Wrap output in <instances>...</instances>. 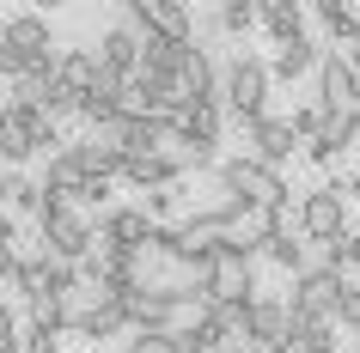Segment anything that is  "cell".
<instances>
[{
    "instance_id": "6da1fadb",
    "label": "cell",
    "mask_w": 360,
    "mask_h": 353,
    "mask_svg": "<svg viewBox=\"0 0 360 353\" xmlns=\"http://www.w3.org/2000/svg\"><path fill=\"white\" fill-rule=\"evenodd\" d=\"M49 61H61L49 19H37V13H13V19L0 25V74H6V79H25V74H37V67H49Z\"/></svg>"
},
{
    "instance_id": "7a4b0ae2",
    "label": "cell",
    "mask_w": 360,
    "mask_h": 353,
    "mask_svg": "<svg viewBox=\"0 0 360 353\" xmlns=\"http://www.w3.org/2000/svg\"><path fill=\"white\" fill-rule=\"evenodd\" d=\"M269 86H275V74H269L263 55H250V49H238V55L220 67V104H226L238 122H263V104H269Z\"/></svg>"
},
{
    "instance_id": "3957f363",
    "label": "cell",
    "mask_w": 360,
    "mask_h": 353,
    "mask_svg": "<svg viewBox=\"0 0 360 353\" xmlns=\"http://www.w3.org/2000/svg\"><path fill=\"white\" fill-rule=\"evenodd\" d=\"M214 183L220 189H232L238 201H250L257 213H269V207H281V201H293V189L281 183V171H269V165H257L250 152H238V159H226V165L214 171Z\"/></svg>"
},
{
    "instance_id": "277c9868",
    "label": "cell",
    "mask_w": 360,
    "mask_h": 353,
    "mask_svg": "<svg viewBox=\"0 0 360 353\" xmlns=\"http://www.w3.org/2000/svg\"><path fill=\"white\" fill-rule=\"evenodd\" d=\"M37 232H43V250L56 262H74V268H86V262L98 256V225L86 220V213H74V207H49L37 220Z\"/></svg>"
},
{
    "instance_id": "5b68a950",
    "label": "cell",
    "mask_w": 360,
    "mask_h": 353,
    "mask_svg": "<svg viewBox=\"0 0 360 353\" xmlns=\"http://www.w3.org/2000/svg\"><path fill=\"white\" fill-rule=\"evenodd\" d=\"M348 201H354L348 183L311 189V195L300 201V238L318 244V250H323V244H336V238H348V232H354V225H348Z\"/></svg>"
},
{
    "instance_id": "8992f818",
    "label": "cell",
    "mask_w": 360,
    "mask_h": 353,
    "mask_svg": "<svg viewBox=\"0 0 360 353\" xmlns=\"http://www.w3.org/2000/svg\"><path fill=\"white\" fill-rule=\"evenodd\" d=\"M153 220L147 207H110L98 213V256H153Z\"/></svg>"
},
{
    "instance_id": "52a82bcc",
    "label": "cell",
    "mask_w": 360,
    "mask_h": 353,
    "mask_svg": "<svg viewBox=\"0 0 360 353\" xmlns=\"http://www.w3.org/2000/svg\"><path fill=\"white\" fill-rule=\"evenodd\" d=\"M122 19H129L141 37L195 43V19H190V6H177V0H129V6H122Z\"/></svg>"
},
{
    "instance_id": "ba28073f",
    "label": "cell",
    "mask_w": 360,
    "mask_h": 353,
    "mask_svg": "<svg viewBox=\"0 0 360 353\" xmlns=\"http://www.w3.org/2000/svg\"><path fill=\"white\" fill-rule=\"evenodd\" d=\"M360 104V67L342 49H323V67H318V110L323 116H354Z\"/></svg>"
},
{
    "instance_id": "9c48e42d",
    "label": "cell",
    "mask_w": 360,
    "mask_h": 353,
    "mask_svg": "<svg viewBox=\"0 0 360 353\" xmlns=\"http://www.w3.org/2000/svg\"><path fill=\"white\" fill-rule=\"evenodd\" d=\"M68 305H74V335H86V341H116L122 329H134L129 311H122V298H104L98 286H86Z\"/></svg>"
},
{
    "instance_id": "30bf717a",
    "label": "cell",
    "mask_w": 360,
    "mask_h": 353,
    "mask_svg": "<svg viewBox=\"0 0 360 353\" xmlns=\"http://www.w3.org/2000/svg\"><path fill=\"white\" fill-rule=\"evenodd\" d=\"M238 134L250 140V159H257V165H269V171H281L287 159H293V147L305 152V140L293 134V122H287V116H263V122H238Z\"/></svg>"
},
{
    "instance_id": "8fae6325",
    "label": "cell",
    "mask_w": 360,
    "mask_h": 353,
    "mask_svg": "<svg viewBox=\"0 0 360 353\" xmlns=\"http://www.w3.org/2000/svg\"><path fill=\"white\" fill-rule=\"evenodd\" d=\"M342 293H348V280H342V268H330V262H318L311 274L293 280V305H300V311H311V317H330V323H336Z\"/></svg>"
},
{
    "instance_id": "7c38bea8",
    "label": "cell",
    "mask_w": 360,
    "mask_h": 353,
    "mask_svg": "<svg viewBox=\"0 0 360 353\" xmlns=\"http://www.w3.org/2000/svg\"><path fill=\"white\" fill-rule=\"evenodd\" d=\"M98 61H104V67H116V74H141V67H147V37H141V31H134L129 19H116L110 31H104V37H98Z\"/></svg>"
},
{
    "instance_id": "4fadbf2b",
    "label": "cell",
    "mask_w": 360,
    "mask_h": 353,
    "mask_svg": "<svg viewBox=\"0 0 360 353\" xmlns=\"http://www.w3.org/2000/svg\"><path fill=\"white\" fill-rule=\"evenodd\" d=\"M293 305V298H287ZM287 347L293 353H336L342 347V323H330V317H311L293 305V317H287Z\"/></svg>"
},
{
    "instance_id": "5bb4252c",
    "label": "cell",
    "mask_w": 360,
    "mask_h": 353,
    "mask_svg": "<svg viewBox=\"0 0 360 353\" xmlns=\"http://www.w3.org/2000/svg\"><path fill=\"white\" fill-rule=\"evenodd\" d=\"M287 317H293V305H287V298H257V305H250V317H245V341L257 353H269V347H281L287 341Z\"/></svg>"
},
{
    "instance_id": "9a60e30c",
    "label": "cell",
    "mask_w": 360,
    "mask_h": 353,
    "mask_svg": "<svg viewBox=\"0 0 360 353\" xmlns=\"http://www.w3.org/2000/svg\"><path fill=\"white\" fill-rule=\"evenodd\" d=\"M214 147H220V104H184L177 152H214Z\"/></svg>"
},
{
    "instance_id": "2e32d148",
    "label": "cell",
    "mask_w": 360,
    "mask_h": 353,
    "mask_svg": "<svg viewBox=\"0 0 360 353\" xmlns=\"http://www.w3.org/2000/svg\"><path fill=\"white\" fill-rule=\"evenodd\" d=\"M92 183V171H86V159H79V147L56 152V159H43V189L49 195H61V201H79V189Z\"/></svg>"
},
{
    "instance_id": "e0dca14e",
    "label": "cell",
    "mask_w": 360,
    "mask_h": 353,
    "mask_svg": "<svg viewBox=\"0 0 360 353\" xmlns=\"http://www.w3.org/2000/svg\"><path fill=\"white\" fill-rule=\"evenodd\" d=\"M323 67V49L311 37L305 43H287V49H275V61H269V74H275V86H300L305 74H318Z\"/></svg>"
},
{
    "instance_id": "ac0fdd59",
    "label": "cell",
    "mask_w": 360,
    "mask_h": 353,
    "mask_svg": "<svg viewBox=\"0 0 360 353\" xmlns=\"http://www.w3.org/2000/svg\"><path fill=\"white\" fill-rule=\"evenodd\" d=\"M354 140H360V122H354V116H323L318 140H305V159H311V165H330V159L348 152Z\"/></svg>"
},
{
    "instance_id": "d6986e66",
    "label": "cell",
    "mask_w": 360,
    "mask_h": 353,
    "mask_svg": "<svg viewBox=\"0 0 360 353\" xmlns=\"http://www.w3.org/2000/svg\"><path fill=\"white\" fill-rule=\"evenodd\" d=\"M263 31L275 37V49L305 43V6L300 0H263Z\"/></svg>"
},
{
    "instance_id": "ffe728a7",
    "label": "cell",
    "mask_w": 360,
    "mask_h": 353,
    "mask_svg": "<svg viewBox=\"0 0 360 353\" xmlns=\"http://www.w3.org/2000/svg\"><path fill=\"white\" fill-rule=\"evenodd\" d=\"M104 74V61H98V49H61L56 61V86H68V92H92V79Z\"/></svg>"
},
{
    "instance_id": "44dd1931",
    "label": "cell",
    "mask_w": 360,
    "mask_h": 353,
    "mask_svg": "<svg viewBox=\"0 0 360 353\" xmlns=\"http://www.w3.org/2000/svg\"><path fill=\"white\" fill-rule=\"evenodd\" d=\"M318 25L330 31L336 49H348L360 37V6H348V0H318Z\"/></svg>"
},
{
    "instance_id": "7402d4cb",
    "label": "cell",
    "mask_w": 360,
    "mask_h": 353,
    "mask_svg": "<svg viewBox=\"0 0 360 353\" xmlns=\"http://www.w3.org/2000/svg\"><path fill=\"white\" fill-rule=\"evenodd\" d=\"M79 159H86V171H92V177H104V183L129 171V159H122V152H116V147H104L98 134H92V140H79Z\"/></svg>"
},
{
    "instance_id": "603a6c76",
    "label": "cell",
    "mask_w": 360,
    "mask_h": 353,
    "mask_svg": "<svg viewBox=\"0 0 360 353\" xmlns=\"http://www.w3.org/2000/svg\"><path fill=\"white\" fill-rule=\"evenodd\" d=\"M214 25H220L226 37H250V25H263V0H226Z\"/></svg>"
},
{
    "instance_id": "cb8c5ba5",
    "label": "cell",
    "mask_w": 360,
    "mask_h": 353,
    "mask_svg": "<svg viewBox=\"0 0 360 353\" xmlns=\"http://www.w3.org/2000/svg\"><path fill=\"white\" fill-rule=\"evenodd\" d=\"M6 201H13V213H37L43 220V183H31V177H25V171H6Z\"/></svg>"
},
{
    "instance_id": "d4e9b609",
    "label": "cell",
    "mask_w": 360,
    "mask_h": 353,
    "mask_svg": "<svg viewBox=\"0 0 360 353\" xmlns=\"http://www.w3.org/2000/svg\"><path fill=\"white\" fill-rule=\"evenodd\" d=\"M0 159H6V171H19L25 159H37V147H31V134H25L19 122H6V116H0Z\"/></svg>"
},
{
    "instance_id": "484cf974",
    "label": "cell",
    "mask_w": 360,
    "mask_h": 353,
    "mask_svg": "<svg viewBox=\"0 0 360 353\" xmlns=\"http://www.w3.org/2000/svg\"><path fill=\"white\" fill-rule=\"evenodd\" d=\"M31 329H49V335L74 329V305H68V298H37V305H31Z\"/></svg>"
},
{
    "instance_id": "4316f807",
    "label": "cell",
    "mask_w": 360,
    "mask_h": 353,
    "mask_svg": "<svg viewBox=\"0 0 360 353\" xmlns=\"http://www.w3.org/2000/svg\"><path fill=\"white\" fill-rule=\"evenodd\" d=\"M287 122H293V134H300V140H318L323 110H318V104H293V116H287Z\"/></svg>"
},
{
    "instance_id": "83f0119b",
    "label": "cell",
    "mask_w": 360,
    "mask_h": 353,
    "mask_svg": "<svg viewBox=\"0 0 360 353\" xmlns=\"http://www.w3.org/2000/svg\"><path fill=\"white\" fill-rule=\"evenodd\" d=\"M336 323L360 335V280H348V293H342V305H336Z\"/></svg>"
},
{
    "instance_id": "f1b7e54d",
    "label": "cell",
    "mask_w": 360,
    "mask_h": 353,
    "mask_svg": "<svg viewBox=\"0 0 360 353\" xmlns=\"http://www.w3.org/2000/svg\"><path fill=\"white\" fill-rule=\"evenodd\" d=\"M122 353H184V347H177V335H134Z\"/></svg>"
},
{
    "instance_id": "f546056e",
    "label": "cell",
    "mask_w": 360,
    "mask_h": 353,
    "mask_svg": "<svg viewBox=\"0 0 360 353\" xmlns=\"http://www.w3.org/2000/svg\"><path fill=\"white\" fill-rule=\"evenodd\" d=\"M79 104H86V98H79V92H68V86H56L43 110H49V116H56V122H61V116H79Z\"/></svg>"
},
{
    "instance_id": "4dcf8cb0",
    "label": "cell",
    "mask_w": 360,
    "mask_h": 353,
    "mask_svg": "<svg viewBox=\"0 0 360 353\" xmlns=\"http://www.w3.org/2000/svg\"><path fill=\"white\" fill-rule=\"evenodd\" d=\"M177 195H184V189H159V195H147V213L165 225V213H177Z\"/></svg>"
},
{
    "instance_id": "1f68e13d",
    "label": "cell",
    "mask_w": 360,
    "mask_h": 353,
    "mask_svg": "<svg viewBox=\"0 0 360 353\" xmlns=\"http://www.w3.org/2000/svg\"><path fill=\"white\" fill-rule=\"evenodd\" d=\"M25 353H61V335H49V329H25Z\"/></svg>"
},
{
    "instance_id": "d6a6232c",
    "label": "cell",
    "mask_w": 360,
    "mask_h": 353,
    "mask_svg": "<svg viewBox=\"0 0 360 353\" xmlns=\"http://www.w3.org/2000/svg\"><path fill=\"white\" fill-rule=\"evenodd\" d=\"M79 201H92V207H104V201H110V183H104V177H92V183L79 189ZM104 213H110V207H104Z\"/></svg>"
},
{
    "instance_id": "836d02e7",
    "label": "cell",
    "mask_w": 360,
    "mask_h": 353,
    "mask_svg": "<svg viewBox=\"0 0 360 353\" xmlns=\"http://www.w3.org/2000/svg\"><path fill=\"white\" fill-rule=\"evenodd\" d=\"M348 262H354V268H360V232H354V238H348Z\"/></svg>"
},
{
    "instance_id": "e575fe53",
    "label": "cell",
    "mask_w": 360,
    "mask_h": 353,
    "mask_svg": "<svg viewBox=\"0 0 360 353\" xmlns=\"http://www.w3.org/2000/svg\"><path fill=\"white\" fill-rule=\"evenodd\" d=\"M342 55H348V61H354V67H360V37H354V43H348V49H342Z\"/></svg>"
},
{
    "instance_id": "d590c367",
    "label": "cell",
    "mask_w": 360,
    "mask_h": 353,
    "mask_svg": "<svg viewBox=\"0 0 360 353\" xmlns=\"http://www.w3.org/2000/svg\"><path fill=\"white\" fill-rule=\"evenodd\" d=\"M348 195H354V201H360V165H354V177H348Z\"/></svg>"
},
{
    "instance_id": "8d00e7d4",
    "label": "cell",
    "mask_w": 360,
    "mask_h": 353,
    "mask_svg": "<svg viewBox=\"0 0 360 353\" xmlns=\"http://www.w3.org/2000/svg\"><path fill=\"white\" fill-rule=\"evenodd\" d=\"M226 353H257V347H250V341H238V347H226Z\"/></svg>"
},
{
    "instance_id": "74e56055",
    "label": "cell",
    "mask_w": 360,
    "mask_h": 353,
    "mask_svg": "<svg viewBox=\"0 0 360 353\" xmlns=\"http://www.w3.org/2000/svg\"><path fill=\"white\" fill-rule=\"evenodd\" d=\"M269 353H293V347H287V341H281V347H269Z\"/></svg>"
},
{
    "instance_id": "f35d334b",
    "label": "cell",
    "mask_w": 360,
    "mask_h": 353,
    "mask_svg": "<svg viewBox=\"0 0 360 353\" xmlns=\"http://www.w3.org/2000/svg\"><path fill=\"white\" fill-rule=\"evenodd\" d=\"M354 353H360V341H354Z\"/></svg>"
}]
</instances>
